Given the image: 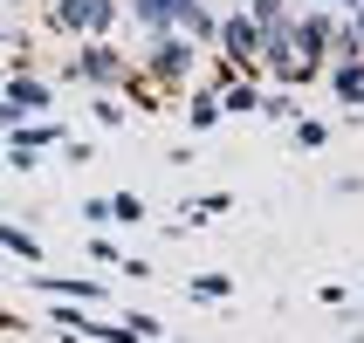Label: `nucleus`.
<instances>
[{"label": "nucleus", "instance_id": "nucleus-1", "mask_svg": "<svg viewBox=\"0 0 364 343\" xmlns=\"http://www.w3.org/2000/svg\"><path fill=\"white\" fill-rule=\"evenodd\" d=\"M144 41H151V55H144V76L131 69V82H138L144 97H151L159 82H186L193 69H200V41L172 35V28H165V35H144Z\"/></svg>", "mask_w": 364, "mask_h": 343}, {"label": "nucleus", "instance_id": "nucleus-2", "mask_svg": "<svg viewBox=\"0 0 364 343\" xmlns=\"http://www.w3.org/2000/svg\"><path fill=\"white\" fill-rule=\"evenodd\" d=\"M337 7H303V14L289 21V41H296V62H303L309 76H323V62H330V48H337Z\"/></svg>", "mask_w": 364, "mask_h": 343}, {"label": "nucleus", "instance_id": "nucleus-3", "mask_svg": "<svg viewBox=\"0 0 364 343\" xmlns=\"http://www.w3.org/2000/svg\"><path fill=\"white\" fill-rule=\"evenodd\" d=\"M213 48H220L227 55V69H234V76H255V62H262V28H255V14H227L220 21V35H213Z\"/></svg>", "mask_w": 364, "mask_h": 343}, {"label": "nucleus", "instance_id": "nucleus-4", "mask_svg": "<svg viewBox=\"0 0 364 343\" xmlns=\"http://www.w3.org/2000/svg\"><path fill=\"white\" fill-rule=\"evenodd\" d=\"M48 14L82 41H103L110 35V21H117V0H48Z\"/></svg>", "mask_w": 364, "mask_h": 343}, {"label": "nucleus", "instance_id": "nucleus-5", "mask_svg": "<svg viewBox=\"0 0 364 343\" xmlns=\"http://www.w3.org/2000/svg\"><path fill=\"white\" fill-rule=\"evenodd\" d=\"M69 76H76V82H97V89H110V82H131V62H124L110 41H82L76 62H69Z\"/></svg>", "mask_w": 364, "mask_h": 343}, {"label": "nucleus", "instance_id": "nucleus-6", "mask_svg": "<svg viewBox=\"0 0 364 343\" xmlns=\"http://www.w3.org/2000/svg\"><path fill=\"white\" fill-rule=\"evenodd\" d=\"M0 138H7V151H62V144H69V124L62 117H21L14 131H0Z\"/></svg>", "mask_w": 364, "mask_h": 343}, {"label": "nucleus", "instance_id": "nucleus-7", "mask_svg": "<svg viewBox=\"0 0 364 343\" xmlns=\"http://www.w3.org/2000/svg\"><path fill=\"white\" fill-rule=\"evenodd\" d=\"M0 97L14 103L21 117H41V110H55V82H41L35 69H14V76L0 82Z\"/></svg>", "mask_w": 364, "mask_h": 343}, {"label": "nucleus", "instance_id": "nucleus-8", "mask_svg": "<svg viewBox=\"0 0 364 343\" xmlns=\"http://www.w3.org/2000/svg\"><path fill=\"white\" fill-rule=\"evenodd\" d=\"M28 288H35V295H55V303H90V309L103 303L97 275H28Z\"/></svg>", "mask_w": 364, "mask_h": 343}, {"label": "nucleus", "instance_id": "nucleus-9", "mask_svg": "<svg viewBox=\"0 0 364 343\" xmlns=\"http://www.w3.org/2000/svg\"><path fill=\"white\" fill-rule=\"evenodd\" d=\"M124 7H131V21H138L144 35H165V28H179L186 0H124Z\"/></svg>", "mask_w": 364, "mask_h": 343}, {"label": "nucleus", "instance_id": "nucleus-10", "mask_svg": "<svg viewBox=\"0 0 364 343\" xmlns=\"http://www.w3.org/2000/svg\"><path fill=\"white\" fill-rule=\"evenodd\" d=\"M220 110H227V117H262V82H255V76L220 82Z\"/></svg>", "mask_w": 364, "mask_h": 343}, {"label": "nucleus", "instance_id": "nucleus-11", "mask_svg": "<svg viewBox=\"0 0 364 343\" xmlns=\"http://www.w3.org/2000/svg\"><path fill=\"white\" fill-rule=\"evenodd\" d=\"M220 117H227V110H220V89H193V97H186V124H193V131H213Z\"/></svg>", "mask_w": 364, "mask_h": 343}, {"label": "nucleus", "instance_id": "nucleus-12", "mask_svg": "<svg viewBox=\"0 0 364 343\" xmlns=\"http://www.w3.org/2000/svg\"><path fill=\"white\" fill-rule=\"evenodd\" d=\"M0 254H14V261H28V268H35V261H41V241L28 234V227L0 220Z\"/></svg>", "mask_w": 364, "mask_h": 343}, {"label": "nucleus", "instance_id": "nucleus-13", "mask_svg": "<svg viewBox=\"0 0 364 343\" xmlns=\"http://www.w3.org/2000/svg\"><path fill=\"white\" fill-rule=\"evenodd\" d=\"M110 227H144V200L138 192H110Z\"/></svg>", "mask_w": 364, "mask_h": 343}, {"label": "nucleus", "instance_id": "nucleus-14", "mask_svg": "<svg viewBox=\"0 0 364 343\" xmlns=\"http://www.w3.org/2000/svg\"><path fill=\"white\" fill-rule=\"evenodd\" d=\"M234 295V275H193V303H227Z\"/></svg>", "mask_w": 364, "mask_h": 343}, {"label": "nucleus", "instance_id": "nucleus-15", "mask_svg": "<svg viewBox=\"0 0 364 343\" xmlns=\"http://www.w3.org/2000/svg\"><path fill=\"white\" fill-rule=\"evenodd\" d=\"M289 138L303 144V151H323V138H330V131H323L316 117H296V124H289Z\"/></svg>", "mask_w": 364, "mask_h": 343}, {"label": "nucleus", "instance_id": "nucleus-16", "mask_svg": "<svg viewBox=\"0 0 364 343\" xmlns=\"http://www.w3.org/2000/svg\"><path fill=\"white\" fill-rule=\"evenodd\" d=\"M227 206H234V192H206V200H193V206H186V227H193V220H206V213H227Z\"/></svg>", "mask_w": 364, "mask_h": 343}, {"label": "nucleus", "instance_id": "nucleus-17", "mask_svg": "<svg viewBox=\"0 0 364 343\" xmlns=\"http://www.w3.org/2000/svg\"><path fill=\"white\" fill-rule=\"evenodd\" d=\"M247 14H255V28H268V21H289L282 0H247Z\"/></svg>", "mask_w": 364, "mask_h": 343}, {"label": "nucleus", "instance_id": "nucleus-18", "mask_svg": "<svg viewBox=\"0 0 364 343\" xmlns=\"http://www.w3.org/2000/svg\"><path fill=\"white\" fill-rule=\"evenodd\" d=\"M124 117H131V110H117V103H110V97H103V103H97V124H103V131H117V124H124Z\"/></svg>", "mask_w": 364, "mask_h": 343}, {"label": "nucleus", "instance_id": "nucleus-19", "mask_svg": "<svg viewBox=\"0 0 364 343\" xmlns=\"http://www.w3.org/2000/svg\"><path fill=\"white\" fill-rule=\"evenodd\" d=\"M82 220H90V227H110V200H82Z\"/></svg>", "mask_w": 364, "mask_h": 343}, {"label": "nucleus", "instance_id": "nucleus-20", "mask_svg": "<svg viewBox=\"0 0 364 343\" xmlns=\"http://www.w3.org/2000/svg\"><path fill=\"white\" fill-rule=\"evenodd\" d=\"M344 35H350V48H364V0L350 7V21H344Z\"/></svg>", "mask_w": 364, "mask_h": 343}, {"label": "nucleus", "instance_id": "nucleus-21", "mask_svg": "<svg viewBox=\"0 0 364 343\" xmlns=\"http://www.w3.org/2000/svg\"><path fill=\"white\" fill-rule=\"evenodd\" d=\"M14 124H21V110H14L7 97H0V131H14Z\"/></svg>", "mask_w": 364, "mask_h": 343}, {"label": "nucleus", "instance_id": "nucleus-22", "mask_svg": "<svg viewBox=\"0 0 364 343\" xmlns=\"http://www.w3.org/2000/svg\"><path fill=\"white\" fill-rule=\"evenodd\" d=\"M344 110H350V117H364V82H358V89L344 97Z\"/></svg>", "mask_w": 364, "mask_h": 343}, {"label": "nucleus", "instance_id": "nucleus-23", "mask_svg": "<svg viewBox=\"0 0 364 343\" xmlns=\"http://www.w3.org/2000/svg\"><path fill=\"white\" fill-rule=\"evenodd\" d=\"M309 7H344V14H350V7H358V0H309Z\"/></svg>", "mask_w": 364, "mask_h": 343}, {"label": "nucleus", "instance_id": "nucleus-24", "mask_svg": "<svg viewBox=\"0 0 364 343\" xmlns=\"http://www.w3.org/2000/svg\"><path fill=\"white\" fill-rule=\"evenodd\" d=\"M62 343H90V337H62Z\"/></svg>", "mask_w": 364, "mask_h": 343}]
</instances>
